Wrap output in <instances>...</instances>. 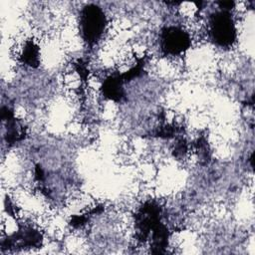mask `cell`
I'll use <instances>...</instances> for the list:
<instances>
[{"label":"cell","mask_w":255,"mask_h":255,"mask_svg":"<svg viewBox=\"0 0 255 255\" xmlns=\"http://www.w3.org/2000/svg\"><path fill=\"white\" fill-rule=\"evenodd\" d=\"M80 26L83 39L90 45L95 44L103 35L107 19L103 10L94 4H90L81 12Z\"/></svg>","instance_id":"cell-1"},{"label":"cell","mask_w":255,"mask_h":255,"mask_svg":"<svg viewBox=\"0 0 255 255\" xmlns=\"http://www.w3.org/2000/svg\"><path fill=\"white\" fill-rule=\"evenodd\" d=\"M212 40L221 47H230L236 40V28L229 11L221 10L211 15L209 20Z\"/></svg>","instance_id":"cell-2"},{"label":"cell","mask_w":255,"mask_h":255,"mask_svg":"<svg viewBox=\"0 0 255 255\" xmlns=\"http://www.w3.org/2000/svg\"><path fill=\"white\" fill-rule=\"evenodd\" d=\"M161 49L166 55L176 56L190 46L189 35L178 27H165L161 32Z\"/></svg>","instance_id":"cell-3"},{"label":"cell","mask_w":255,"mask_h":255,"mask_svg":"<svg viewBox=\"0 0 255 255\" xmlns=\"http://www.w3.org/2000/svg\"><path fill=\"white\" fill-rule=\"evenodd\" d=\"M124 83L125 82L123 81L121 75H115L107 78L102 87L104 96L113 101H121L125 96L123 90Z\"/></svg>","instance_id":"cell-4"},{"label":"cell","mask_w":255,"mask_h":255,"mask_svg":"<svg viewBox=\"0 0 255 255\" xmlns=\"http://www.w3.org/2000/svg\"><path fill=\"white\" fill-rule=\"evenodd\" d=\"M21 61L30 67L36 68L39 65V48L32 41L29 40L26 42L22 54L20 56Z\"/></svg>","instance_id":"cell-5"},{"label":"cell","mask_w":255,"mask_h":255,"mask_svg":"<svg viewBox=\"0 0 255 255\" xmlns=\"http://www.w3.org/2000/svg\"><path fill=\"white\" fill-rule=\"evenodd\" d=\"M187 151V144L183 138L177 140L175 147H174V155L176 157H182L185 155Z\"/></svg>","instance_id":"cell-6"},{"label":"cell","mask_w":255,"mask_h":255,"mask_svg":"<svg viewBox=\"0 0 255 255\" xmlns=\"http://www.w3.org/2000/svg\"><path fill=\"white\" fill-rule=\"evenodd\" d=\"M218 4H219L221 10H224V11H230L234 6L233 1H221Z\"/></svg>","instance_id":"cell-7"}]
</instances>
